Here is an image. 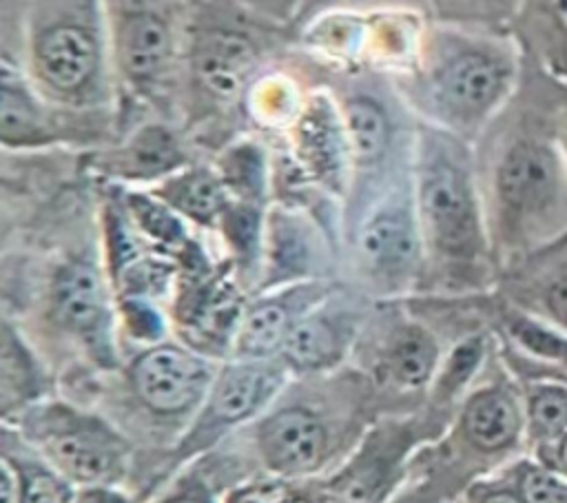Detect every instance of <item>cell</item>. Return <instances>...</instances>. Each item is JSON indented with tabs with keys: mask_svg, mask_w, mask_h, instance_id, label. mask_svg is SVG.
<instances>
[{
	"mask_svg": "<svg viewBox=\"0 0 567 503\" xmlns=\"http://www.w3.org/2000/svg\"><path fill=\"white\" fill-rule=\"evenodd\" d=\"M474 146L416 120L412 184L425 250L419 295H472L498 268Z\"/></svg>",
	"mask_w": 567,
	"mask_h": 503,
	"instance_id": "obj_1",
	"label": "cell"
},
{
	"mask_svg": "<svg viewBox=\"0 0 567 503\" xmlns=\"http://www.w3.org/2000/svg\"><path fill=\"white\" fill-rule=\"evenodd\" d=\"M403 410L412 408L383 394L350 363L326 374L292 377L248 425L252 461L261 474L290 483L323 476L381 414Z\"/></svg>",
	"mask_w": 567,
	"mask_h": 503,
	"instance_id": "obj_2",
	"label": "cell"
},
{
	"mask_svg": "<svg viewBox=\"0 0 567 503\" xmlns=\"http://www.w3.org/2000/svg\"><path fill=\"white\" fill-rule=\"evenodd\" d=\"M520 42L478 29H425L414 64L390 78L416 120L476 144L520 84Z\"/></svg>",
	"mask_w": 567,
	"mask_h": 503,
	"instance_id": "obj_3",
	"label": "cell"
},
{
	"mask_svg": "<svg viewBox=\"0 0 567 503\" xmlns=\"http://www.w3.org/2000/svg\"><path fill=\"white\" fill-rule=\"evenodd\" d=\"M481 191L498 268L520 266L567 237V160L558 137L532 129L503 135Z\"/></svg>",
	"mask_w": 567,
	"mask_h": 503,
	"instance_id": "obj_4",
	"label": "cell"
},
{
	"mask_svg": "<svg viewBox=\"0 0 567 503\" xmlns=\"http://www.w3.org/2000/svg\"><path fill=\"white\" fill-rule=\"evenodd\" d=\"M33 326L93 372H117L124 363L115 292L97 235L78 233L35 268Z\"/></svg>",
	"mask_w": 567,
	"mask_h": 503,
	"instance_id": "obj_5",
	"label": "cell"
},
{
	"mask_svg": "<svg viewBox=\"0 0 567 503\" xmlns=\"http://www.w3.org/2000/svg\"><path fill=\"white\" fill-rule=\"evenodd\" d=\"M350 286L374 301L419 295L425 250L414 202L412 168L341 213Z\"/></svg>",
	"mask_w": 567,
	"mask_h": 503,
	"instance_id": "obj_6",
	"label": "cell"
},
{
	"mask_svg": "<svg viewBox=\"0 0 567 503\" xmlns=\"http://www.w3.org/2000/svg\"><path fill=\"white\" fill-rule=\"evenodd\" d=\"M292 379L281 359H226L179 439L128 490L148 503L179 470L210 454L237 430L257 421Z\"/></svg>",
	"mask_w": 567,
	"mask_h": 503,
	"instance_id": "obj_7",
	"label": "cell"
},
{
	"mask_svg": "<svg viewBox=\"0 0 567 503\" xmlns=\"http://www.w3.org/2000/svg\"><path fill=\"white\" fill-rule=\"evenodd\" d=\"M2 425L13 428L75 487H126L140 454L135 441L113 419L55 394Z\"/></svg>",
	"mask_w": 567,
	"mask_h": 503,
	"instance_id": "obj_8",
	"label": "cell"
},
{
	"mask_svg": "<svg viewBox=\"0 0 567 503\" xmlns=\"http://www.w3.org/2000/svg\"><path fill=\"white\" fill-rule=\"evenodd\" d=\"M450 421L425 403L381 414L328 474L297 481L308 503H385L405 481L421 448L445 437Z\"/></svg>",
	"mask_w": 567,
	"mask_h": 503,
	"instance_id": "obj_9",
	"label": "cell"
},
{
	"mask_svg": "<svg viewBox=\"0 0 567 503\" xmlns=\"http://www.w3.org/2000/svg\"><path fill=\"white\" fill-rule=\"evenodd\" d=\"M439 330L414 312L408 299L374 301L350 366L361 370L390 399L416 408L441 366Z\"/></svg>",
	"mask_w": 567,
	"mask_h": 503,
	"instance_id": "obj_10",
	"label": "cell"
},
{
	"mask_svg": "<svg viewBox=\"0 0 567 503\" xmlns=\"http://www.w3.org/2000/svg\"><path fill=\"white\" fill-rule=\"evenodd\" d=\"M215 361L179 339H166L137 348L122 363L124 392L137 414L155 425L166 441V450L179 439L197 408L202 406L215 372Z\"/></svg>",
	"mask_w": 567,
	"mask_h": 503,
	"instance_id": "obj_11",
	"label": "cell"
},
{
	"mask_svg": "<svg viewBox=\"0 0 567 503\" xmlns=\"http://www.w3.org/2000/svg\"><path fill=\"white\" fill-rule=\"evenodd\" d=\"M0 142L4 153L89 151L109 144L95 129L51 106L9 51L0 60Z\"/></svg>",
	"mask_w": 567,
	"mask_h": 503,
	"instance_id": "obj_12",
	"label": "cell"
},
{
	"mask_svg": "<svg viewBox=\"0 0 567 503\" xmlns=\"http://www.w3.org/2000/svg\"><path fill=\"white\" fill-rule=\"evenodd\" d=\"M525 439L523 394L505 379L474 386L461 401L443 443L474 474H487Z\"/></svg>",
	"mask_w": 567,
	"mask_h": 503,
	"instance_id": "obj_13",
	"label": "cell"
},
{
	"mask_svg": "<svg viewBox=\"0 0 567 503\" xmlns=\"http://www.w3.org/2000/svg\"><path fill=\"white\" fill-rule=\"evenodd\" d=\"M374 299L339 281L292 330L279 359L292 377L326 374L350 363Z\"/></svg>",
	"mask_w": 567,
	"mask_h": 503,
	"instance_id": "obj_14",
	"label": "cell"
},
{
	"mask_svg": "<svg viewBox=\"0 0 567 503\" xmlns=\"http://www.w3.org/2000/svg\"><path fill=\"white\" fill-rule=\"evenodd\" d=\"M279 137L303 177L343 208L352 179V155L339 104L326 82L312 84L297 120Z\"/></svg>",
	"mask_w": 567,
	"mask_h": 503,
	"instance_id": "obj_15",
	"label": "cell"
},
{
	"mask_svg": "<svg viewBox=\"0 0 567 503\" xmlns=\"http://www.w3.org/2000/svg\"><path fill=\"white\" fill-rule=\"evenodd\" d=\"M193 142L177 122L144 120L115 137V142L91 148L80 157V171L102 184L148 188L182 166L195 162Z\"/></svg>",
	"mask_w": 567,
	"mask_h": 503,
	"instance_id": "obj_16",
	"label": "cell"
},
{
	"mask_svg": "<svg viewBox=\"0 0 567 503\" xmlns=\"http://www.w3.org/2000/svg\"><path fill=\"white\" fill-rule=\"evenodd\" d=\"M337 242V235L310 211L270 202L255 292L306 279H337L332 264Z\"/></svg>",
	"mask_w": 567,
	"mask_h": 503,
	"instance_id": "obj_17",
	"label": "cell"
},
{
	"mask_svg": "<svg viewBox=\"0 0 567 503\" xmlns=\"http://www.w3.org/2000/svg\"><path fill=\"white\" fill-rule=\"evenodd\" d=\"M339 284V279H306L252 292L246 301L230 357L279 359L297 324Z\"/></svg>",
	"mask_w": 567,
	"mask_h": 503,
	"instance_id": "obj_18",
	"label": "cell"
},
{
	"mask_svg": "<svg viewBox=\"0 0 567 503\" xmlns=\"http://www.w3.org/2000/svg\"><path fill=\"white\" fill-rule=\"evenodd\" d=\"M55 394V377L24 335V330L2 315L0 330V417L2 423L18 417L22 410Z\"/></svg>",
	"mask_w": 567,
	"mask_h": 503,
	"instance_id": "obj_19",
	"label": "cell"
},
{
	"mask_svg": "<svg viewBox=\"0 0 567 503\" xmlns=\"http://www.w3.org/2000/svg\"><path fill=\"white\" fill-rule=\"evenodd\" d=\"M148 191L166 206H171L193 228L213 235L219 226L224 211L230 204V195L210 160H195L171 173L168 177L159 179L157 184L148 186Z\"/></svg>",
	"mask_w": 567,
	"mask_h": 503,
	"instance_id": "obj_20",
	"label": "cell"
},
{
	"mask_svg": "<svg viewBox=\"0 0 567 503\" xmlns=\"http://www.w3.org/2000/svg\"><path fill=\"white\" fill-rule=\"evenodd\" d=\"M210 164L215 166L230 199L270 206L272 197V151L257 135L239 133L219 146Z\"/></svg>",
	"mask_w": 567,
	"mask_h": 503,
	"instance_id": "obj_21",
	"label": "cell"
},
{
	"mask_svg": "<svg viewBox=\"0 0 567 503\" xmlns=\"http://www.w3.org/2000/svg\"><path fill=\"white\" fill-rule=\"evenodd\" d=\"M474 479L439 439L416 452L405 481L385 503H463V492Z\"/></svg>",
	"mask_w": 567,
	"mask_h": 503,
	"instance_id": "obj_22",
	"label": "cell"
},
{
	"mask_svg": "<svg viewBox=\"0 0 567 503\" xmlns=\"http://www.w3.org/2000/svg\"><path fill=\"white\" fill-rule=\"evenodd\" d=\"M496 335L503 355L567 370V332L512 301L496 308Z\"/></svg>",
	"mask_w": 567,
	"mask_h": 503,
	"instance_id": "obj_23",
	"label": "cell"
},
{
	"mask_svg": "<svg viewBox=\"0 0 567 503\" xmlns=\"http://www.w3.org/2000/svg\"><path fill=\"white\" fill-rule=\"evenodd\" d=\"M489 359V335L483 330L465 332L450 348H445L441 366L425 392V406L445 417L450 423L465 399L474 388L476 377Z\"/></svg>",
	"mask_w": 567,
	"mask_h": 503,
	"instance_id": "obj_24",
	"label": "cell"
},
{
	"mask_svg": "<svg viewBox=\"0 0 567 503\" xmlns=\"http://www.w3.org/2000/svg\"><path fill=\"white\" fill-rule=\"evenodd\" d=\"M0 450L16 483V503H73L78 487L9 425H2Z\"/></svg>",
	"mask_w": 567,
	"mask_h": 503,
	"instance_id": "obj_25",
	"label": "cell"
},
{
	"mask_svg": "<svg viewBox=\"0 0 567 503\" xmlns=\"http://www.w3.org/2000/svg\"><path fill=\"white\" fill-rule=\"evenodd\" d=\"M525 410V441L534 452L567 434V379H527L520 390Z\"/></svg>",
	"mask_w": 567,
	"mask_h": 503,
	"instance_id": "obj_26",
	"label": "cell"
},
{
	"mask_svg": "<svg viewBox=\"0 0 567 503\" xmlns=\"http://www.w3.org/2000/svg\"><path fill=\"white\" fill-rule=\"evenodd\" d=\"M226 490L210 456H202L179 470L148 503H221Z\"/></svg>",
	"mask_w": 567,
	"mask_h": 503,
	"instance_id": "obj_27",
	"label": "cell"
},
{
	"mask_svg": "<svg viewBox=\"0 0 567 503\" xmlns=\"http://www.w3.org/2000/svg\"><path fill=\"white\" fill-rule=\"evenodd\" d=\"M501 474L518 490L525 503H567V476L534 456L503 465Z\"/></svg>",
	"mask_w": 567,
	"mask_h": 503,
	"instance_id": "obj_28",
	"label": "cell"
},
{
	"mask_svg": "<svg viewBox=\"0 0 567 503\" xmlns=\"http://www.w3.org/2000/svg\"><path fill=\"white\" fill-rule=\"evenodd\" d=\"M512 304L547 319L549 324L567 332V264H560L540 281L532 284L525 297Z\"/></svg>",
	"mask_w": 567,
	"mask_h": 503,
	"instance_id": "obj_29",
	"label": "cell"
},
{
	"mask_svg": "<svg viewBox=\"0 0 567 503\" xmlns=\"http://www.w3.org/2000/svg\"><path fill=\"white\" fill-rule=\"evenodd\" d=\"M292 483L268 476V474H257L246 481L235 483L224 492L221 503H284L290 494Z\"/></svg>",
	"mask_w": 567,
	"mask_h": 503,
	"instance_id": "obj_30",
	"label": "cell"
},
{
	"mask_svg": "<svg viewBox=\"0 0 567 503\" xmlns=\"http://www.w3.org/2000/svg\"><path fill=\"white\" fill-rule=\"evenodd\" d=\"M463 503H525L518 490L501 474L487 472L476 476L463 492Z\"/></svg>",
	"mask_w": 567,
	"mask_h": 503,
	"instance_id": "obj_31",
	"label": "cell"
},
{
	"mask_svg": "<svg viewBox=\"0 0 567 503\" xmlns=\"http://www.w3.org/2000/svg\"><path fill=\"white\" fill-rule=\"evenodd\" d=\"M73 503H140L124 485L78 487Z\"/></svg>",
	"mask_w": 567,
	"mask_h": 503,
	"instance_id": "obj_32",
	"label": "cell"
},
{
	"mask_svg": "<svg viewBox=\"0 0 567 503\" xmlns=\"http://www.w3.org/2000/svg\"><path fill=\"white\" fill-rule=\"evenodd\" d=\"M532 456H534L536 461L545 463L547 468L556 470L558 474L567 476V434H565L560 441H556L554 445H549V448H545V450L534 452Z\"/></svg>",
	"mask_w": 567,
	"mask_h": 503,
	"instance_id": "obj_33",
	"label": "cell"
},
{
	"mask_svg": "<svg viewBox=\"0 0 567 503\" xmlns=\"http://www.w3.org/2000/svg\"><path fill=\"white\" fill-rule=\"evenodd\" d=\"M558 144H560V148H563V155H565V160H567V120L563 122V126H560V131H558Z\"/></svg>",
	"mask_w": 567,
	"mask_h": 503,
	"instance_id": "obj_34",
	"label": "cell"
},
{
	"mask_svg": "<svg viewBox=\"0 0 567 503\" xmlns=\"http://www.w3.org/2000/svg\"><path fill=\"white\" fill-rule=\"evenodd\" d=\"M284 503H308L299 492H297V487H295V483H292V487H290V494H288V499L284 501Z\"/></svg>",
	"mask_w": 567,
	"mask_h": 503,
	"instance_id": "obj_35",
	"label": "cell"
}]
</instances>
